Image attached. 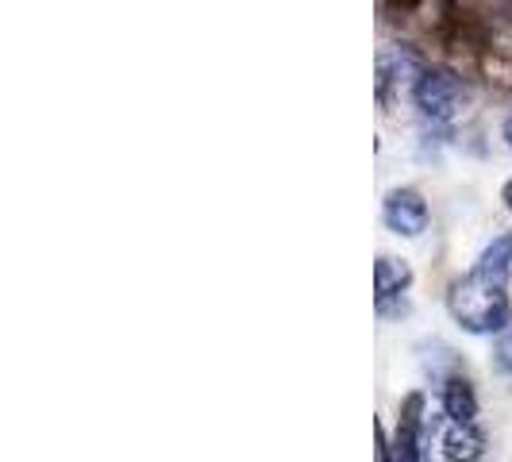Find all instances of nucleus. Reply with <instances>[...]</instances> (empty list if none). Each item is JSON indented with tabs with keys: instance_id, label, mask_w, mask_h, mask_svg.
Listing matches in <instances>:
<instances>
[{
	"instance_id": "423d86ee",
	"label": "nucleus",
	"mask_w": 512,
	"mask_h": 462,
	"mask_svg": "<svg viewBox=\"0 0 512 462\" xmlns=\"http://www.w3.org/2000/svg\"><path fill=\"white\" fill-rule=\"evenodd\" d=\"M412 285V266L405 258L382 255L374 262V293L378 301H389V297H401Z\"/></svg>"
},
{
	"instance_id": "20e7f679",
	"label": "nucleus",
	"mask_w": 512,
	"mask_h": 462,
	"mask_svg": "<svg viewBox=\"0 0 512 462\" xmlns=\"http://www.w3.org/2000/svg\"><path fill=\"white\" fill-rule=\"evenodd\" d=\"M486 455V436L474 424H451L443 432V459L447 462H478Z\"/></svg>"
},
{
	"instance_id": "9d476101",
	"label": "nucleus",
	"mask_w": 512,
	"mask_h": 462,
	"mask_svg": "<svg viewBox=\"0 0 512 462\" xmlns=\"http://www.w3.org/2000/svg\"><path fill=\"white\" fill-rule=\"evenodd\" d=\"M505 143H509V147H512V116H509V120H505Z\"/></svg>"
},
{
	"instance_id": "39448f33",
	"label": "nucleus",
	"mask_w": 512,
	"mask_h": 462,
	"mask_svg": "<svg viewBox=\"0 0 512 462\" xmlns=\"http://www.w3.org/2000/svg\"><path fill=\"white\" fill-rule=\"evenodd\" d=\"M474 274H478L482 282L505 289V282L512 278V235H497V239L489 243L486 251H482V258H478V266H474Z\"/></svg>"
},
{
	"instance_id": "7ed1b4c3",
	"label": "nucleus",
	"mask_w": 512,
	"mask_h": 462,
	"mask_svg": "<svg viewBox=\"0 0 512 462\" xmlns=\"http://www.w3.org/2000/svg\"><path fill=\"white\" fill-rule=\"evenodd\" d=\"M382 220L393 235L416 239V235H424V231H428L432 212H428V201H424L416 189H393V193L385 197Z\"/></svg>"
},
{
	"instance_id": "6e6552de",
	"label": "nucleus",
	"mask_w": 512,
	"mask_h": 462,
	"mask_svg": "<svg viewBox=\"0 0 512 462\" xmlns=\"http://www.w3.org/2000/svg\"><path fill=\"white\" fill-rule=\"evenodd\" d=\"M497 366H501V370H512V328L501 335V343H497Z\"/></svg>"
},
{
	"instance_id": "f257e3e1",
	"label": "nucleus",
	"mask_w": 512,
	"mask_h": 462,
	"mask_svg": "<svg viewBox=\"0 0 512 462\" xmlns=\"http://www.w3.org/2000/svg\"><path fill=\"white\" fill-rule=\"evenodd\" d=\"M447 308H451V316L459 320L462 328L474 335L509 332V324H512L509 293H505L501 285L482 282L478 274H470V278H462V282L451 285Z\"/></svg>"
},
{
	"instance_id": "1a4fd4ad",
	"label": "nucleus",
	"mask_w": 512,
	"mask_h": 462,
	"mask_svg": "<svg viewBox=\"0 0 512 462\" xmlns=\"http://www.w3.org/2000/svg\"><path fill=\"white\" fill-rule=\"evenodd\" d=\"M501 201H505V208L512 212V178L505 181V189H501Z\"/></svg>"
},
{
	"instance_id": "0eeeda50",
	"label": "nucleus",
	"mask_w": 512,
	"mask_h": 462,
	"mask_svg": "<svg viewBox=\"0 0 512 462\" xmlns=\"http://www.w3.org/2000/svg\"><path fill=\"white\" fill-rule=\"evenodd\" d=\"M443 412L451 416V424H474V416H478V393L459 374L443 382Z\"/></svg>"
},
{
	"instance_id": "f03ea898",
	"label": "nucleus",
	"mask_w": 512,
	"mask_h": 462,
	"mask_svg": "<svg viewBox=\"0 0 512 462\" xmlns=\"http://www.w3.org/2000/svg\"><path fill=\"white\" fill-rule=\"evenodd\" d=\"M412 101L416 108L432 120V124H455L470 112L474 104V89L462 81L455 70H443V66H428L416 74L412 85Z\"/></svg>"
}]
</instances>
